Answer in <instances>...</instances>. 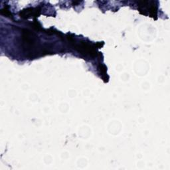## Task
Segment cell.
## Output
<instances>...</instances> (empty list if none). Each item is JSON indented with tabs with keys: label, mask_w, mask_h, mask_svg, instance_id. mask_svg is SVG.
<instances>
[{
	"label": "cell",
	"mask_w": 170,
	"mask_h": 170,
	"mask_svg": "<svg viewBox=\"0 0 170 170\" xmlns=\"http://www.w3.org/2000/svg\"><path fill=\"white\" fill-rule=\"evenodd\" d=\"M147 10H148L147 12H149V15L150 17H152L154 19H158V17H157V15H158V9H157L156 5H152Z\"/></svg>",
	"instance_id": "cell-3"
},
{
	"label": "cell",
	"mask_w": 170,
	"mask_h": 170,
	"mask_svg": "<svg viewBox=\"0 0 170 170\" xmlns=\"http://www.w3.org/2000/svg\"><path fill=\"white\" fill-rule=\"evenodd\" d=\"M32 27L33 28L35 29V30H37V31H40L42 29L41 24L36 20H35V21L33 22V23L32 25Z\"/></svg>",
	"instance_id": "cell-5"
},
{
	"label": "cell",
	"mask_w": 170,
	"mask_h": 170,
	"mask_svg": "<svg viewBox=\"0 0 170 170\" xmlns=\"http://www.w3.org/2000/svg\"><path fill=\"white\" fill-rule=\"evenodd\" d=\"M1 14L2 15H5V16L8 17H12V13L10 12V11L9 10V8L8 6H5L2 10H1Z\"/></svg>",
	"instance_id": "cell-4"
},
{
	"label": "cell",
	"mask_w": 170,
	"mask_h": 170,
	"mask_svg": "<svg viewBox=\"0 0 170 170\" xmlns=\"http://www.w3.org/2000/svg\"><path fill=\"white\" fill-rule=\"evenodd\" d=\"M22 40L25 45V47L27 48L28 51H31L35 45V37L34 35L30 31L24 29L22 32Z\"/></svg>",
	"instance_id": "cell-1"
},
{
	"label": "cell",
	"mask_w": 170,
	"mask_h": 170,
	"mask_svg": "<svg viewBox=\"0 0 170 170\" xmlns=\"http://www.w3.org/2000/svg\"><path fill=\"white\" fill-rule=\"evenodd\" d=\"M41 14V9L36 8H26L19 12L20 17L23 19H29L31 17H38Z\"/></svg>",
	"instance_id": "cell-2"
}]
</instances>
